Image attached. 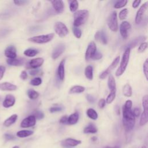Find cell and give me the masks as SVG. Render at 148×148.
<instances>
[{"instance_id":"obj_29","label":"cell","mask_w":148,"mask_h":148,"mask_svg":"<svg viewBox=\"0 0 148 148\" xmlns=\"http://www.w3.org/2000/svg\"><path fill=\"white\" fill-rule=\"evenodd\" d=\"M123 93L124 96L127 97H130L132 95V88L129 84L127 83L124 86L123 88Z\"/></svg>"},{"instance_id":"obj_21","label":"cell","mask_w":148,"mask_h":148,"mask_svg":"<svg viewBox=\"0 0 148 148\" xmlns=\"http://www.w3.org/2000/svg\"><path fill=\"white\" fill-rule=\"evenodd\" d=\"M146 36H138V38H135L132 41H131L130 42V43H129L128 47L127 48L131 49V48L135 47L136 46H138L139 44H140V43H143V41H145L146 40Z\"/></svg>"},{"instance_id":"obj_58","label":"cell","mask_w":148,"mask_h":148,"mask_svg":"<svg viewBox=\"0 0 148 148\" xmlns=\"http://www.w3.org/2000/svg\"><path fill=\"white\" fill-rule=\"evenodd\" d=\"M103 148H120V146H106Z\"/></svg>"},{"instance_id":"obj_3","label":"cell","mask_w":148,"mask_h":148,"mask_svg":"<svg viewBox=\"0 0 148 148\" xmlns=\"http://www.w3.org/2000/svg\"><path fill=\"white\" fill-rule=\"evenodd\" d=\"M88 16V11L87 10H80L74 14L73 26L77 27L83 24Z\"/></svg>"},{"instance_id":"obj_26","label":"cell","mask_w":148,"mask_h":148,"mask_svg":"<svg viewBox=\"0 0 148 148\" xmlns=\"http://www.w3.org/2000/svg\"><path fill=\"white\" fill-rule=\"evenodd\" d=\"M108 80V87L110 91H116V82L114 78L112 75H109Z\"/></svg>"},{"instance_id":"obj_50","label":"cell","mask_w":148,"mask_h":148,"mask_svg":"<svg viewBox=\"0 0 148 148\" xmlns=\"http://www.w3.org/2000/svg\"><path fill=\"white\" fill-rule=\"evenodd\" d=\"M13 2L14 3L15 5H18V6H20V5H23L25 3H26L27 2V1H23V0H16V1H14Z\"/></svg>"},{"instance_id":"obj_5","label":"cell","mask_w":148,"mask_h":148,"mask_svg":"<svg viewBox=\"0 0 148 148\" xmlns=\"http://www.w3.org/2000/svg\"><path fill=\"white\" fill-rule=\"evenodd\" d=\"M54 29L56 33L61 38L65 36L69 32L67 27L63 23L60 21H58L55 23Z\"/></svg>"},{"instance_id":"obj_14","label":"cell","mask_w":148,"mask_h":148,"mask_svg":"<svg viewBox=\"0 0 148 148\" xmlns=\"http://www.w3.org/2000/svg\"><path fill=\"white\" fill-rule=\"evenodd\" d=\"M95 39L101 43L103 45H106L108 43V39H107V36L106 35L105 32L103 30L98 31H97L95 34Z\"/></svg>"},{"instance_id":"obj_19","label":"cell","mask_w":148,"mask_h":148,"mask_svg":"<svg viewBox=\"0 0 148 148\" xmlns=\"http://www.w3.org/2000/svg\"><path fill=\"white\" fill-rule=\"evenodd\" d=\"M17 89V86L9 82H3L0 83V90L2 91H14Z\"/></svg>"},{"instance_id":"obj_59","label":"cell","mask_w":148,"mask_h":148,"mask_svg":"<svg viewBox=\"0 0 148 148\" xmlns=\"http://www.w3.org/2000/svg\"><path fill=\"white\" fill-rule=\"evenodd\" d=\"M91 140L93 141V142H95L97 140V138L96 136H93L92 138H91Z\"/></svg>"},{"instance_id":"obj_36","label":"cell","mask_w":148,"mask_h":148,"mask_svg":"<svg viewBox=\"0 0 148 148\" xmlns=\"http://www.w3.org/2000/svg\"><path fill=\"white\" fill-rule=\"evenodd\" d=\"M78 6H79V3L77 1L74 0V1H71L70 5H69V9L72 12H75L77 9Z\"/></svg>"},{"instance_id":"obj_39","label":"cell","mask_w":148,"mask_h":148,"mask_svg":"<svg viewBox=\"0 0 148 148\" xmlns=\"http://www.w3.org/2000/svg\"><path fill=\"white\" fill-rule=\"evenodd\" d=\"M42 82V79L40 77H35L34 79H32L31 81H30V84L32 86H39L40 85Z\"/></svg>"},{"instance_id":"obj_10","label":"cell","mask_w":148,"mask_h":148,"mask_svg":"<svg viewBox=\"0 0 148 148\" xmlns=\"http://www.w3.org/2000/svg\"><path fill=\"white\" fill-rule=\"evenodd\" d=\"M36 124V119L33 115H30L27 117L23 119L20 124L22 128H28L33 127Z\"/></svg>"},{"instance_id":"obj_54","label":"cell","mask_w":148,"mask_h":148,"mask_svg":"<svg viewBox=\"0 0 148 148\" xmlns=\"http://www.w3.org/2000/svg\"><path fill=\"white\" fill-rule=\"evenodd\" d=\"M140 109L138 108H135L134 109L133 111H132V113H133V114L134 116H136V117H138L139 116L140 114Z\"/></svg>"},{"instance_id":"obj_2","label":"cell","mask_w":148,"mask_h":148,"mask_svg":"<svg viewBox=\"0 0 148 148\" xmlns=\"http://www.w3.org/2000/svg\"><path fill=\"white\" fill-rule=\"evenodd\" d=\"M130 55V49L127 48L125 50L124 54L123 55L120 65L116 72V75L117 76H121L125 72L129 61Z\"/></svg>"},{"instance_id":"obj_11","label":"cell","mask_w":148,"mask_h":148,"mask_svg":"<svg viewBox=\"0 0 148 148\" xmlns=\"http://www.w3.org/2000/svg\"><path fill=\"white\" fill-rule=\"evenodd\" d=\"M82 141L72 138H66L61 142V145L64 147H75L78 145H80Z\"/></svg>"},{"instance_id":"obj_25","label":"cell","mask_w":148,"mask_h":148,"mask_svg":"<svg viewBox=\"0 0 148 148\" xmlns=\"http://www.w3.org/2000/svg\"><path fill=\"white\" fill-rule=\"evenodd\" d=\"M79 120V114L77 112H75L71 114L68 117V124L73 125L75 124Z\"/></svg>"},{"instance_id":"obj_8","label":"cell","mask_w":148,"mask_h":148,"mask_svg":"<svg viewBox=\"0 0 148 148\" xmlns=\"http://www.w3.org/2000/svg\"><path fill=\"white\" fill-rule=\"evenodd\" d=\"M147 8H148V2H145L140 7V8L139 9V10H138V12L136 13V17H135V23L136 24H139L142 21V20L143 19V16L145 13L146 12Z\"/></svg>"},{"instance_id":"obj_44","label":"cell","mask_w":148,"mask_h":148,"mask_svg":"<svg viewBox=\"0 0 148 148\" xmlns=\"http://www.w3.org/2000/svg\"><path fill=\"white\" fill-rule=\"evenodd\" d=\"M147 42H143L142 43L140 44L138 49V53H143L145 51V50L147 49Z\"/></svg>"},{"instance_id":"obj_12","label":"cell","mask_w":148,"mask_h":148,"mask_svg":"<svg viewBox=\"0 0 148 148\" xmlns=\"http://www.w3.org/2000/svg\"><path fill=\"white\" fill-rule=\"evenodd\" d=\"M131 26L129 22L124 21L121 23L120 27V32L123 39L127 38L128 35V30L131 28Z\"/></svg>"},{"instance_id":"obj_28","label":"cell","mask_w":148,"mask_h":148,"mask_svg":"<svg viewBox=\"0 0 148 148\" xmlns=\"http://www.w3.org/2000/svg\"><path fill=\"white\" fill-rule=\"evenodd\" d=\"M84 74L87 79L88 80H92L93 79V68L91 65H88L85 68Z\"/></svg>"},{"instance_id":"obj_17","label":"cell","mask_w":148,"mask_h":148,"mask_svg":"<svg viewBox=\"0 0 148 148\" xmlns=\"http://www.w3.org/2000/svg\"><path fill=\"white\" fill-rule=\"evenodd\" d=\"M15 97L11 94H8L6 96L3 102V106L4 108H8L14 105L15 103Z\"/></svg>"},{"instance_id":"obj_38","label":"cell","mask_w":148,"mask_h":148,"mask_svg":"<svg viewBox=\"0 0 148 148\" xmlns=\"http://www.w3.org/2000/svg\"><path fill=\"white\" fill-rule=\"evenodd\" d=\"M143 71L146 80L148 79V59H146L143 65Z\"/></svg>"},{"instance_id":"obj_32","label":"cell","mask_w":148,"mask_h":148,"mask_svg":"<svg viewBox=\"0 0 148 148\" xmlns=\"http://www.w3.org/2000/svg\"><path fill=\"white\" fill-rule=\"evenodd\" d=\"M86 113H87V116L90 118L91 119H92V120H96L98 118V114L97 113V112L92 109V108H89L87 110V112H86Z\"/></svg>"},{"instance_id":"obj_37","label":"cell","mask_w":148,"mask_h":148,"mask_svg":"<svg viewBox=\"0 0 148 148\" xmlns=\"http://www.w3.org/2000/svg\"><path fill=\"white\" fill-rule=\"evenodd\" d=\"M127 3V0H123V1H117L114 5V8H116V9H120L121 8L124 6H125Z\"/></svg>"},{"instance_id":"obj_6","label":"cell","mask_w":148,"mask_h":148,"mask_svg":"<svg viewBox=\"0 0 148 148\" xmlns=\"http://www.w3.org/2000/svg\"><path fill=\"white\" fill-rule=\"evenodd\" d=\"M108 25L111 31L113 32L117 31L118 29V22L116 12L113 11L109 16L108 18Z\"/></svg>"},{"instance_id":"obj_34","label":"cell","mask_w":148,"mask_h":148,"mask_svg":"<svg viewBox=\"0 0 148 148\" xmlns=\"http://www.w3.org/2000/svg\"><path fill=\"white\" fill-rule=\"evenodd\" d=\"M27 95L31 99H35L39 97V93L33 89H29L27 91Z\"/></svg>"},{"instance_id":"obj_40","label":"cell","mask_w":148,"mask_h":148,"mask_svg":"<svg viewBox=\"0 0 148 148\" xmlns=\"http://www.w3.org/2000/svg\"><path fill=\"white\" fill-rule=\"evenodd\" d=\"M33 116H34V117H35L36 119L38 120H40L42 119L44 117V114L42 112L40 111V110H35L33 113Z\"/></svg>"},{"instance_id":"obj_62","label":"cell","mask_w":148,"mask_h":148,"mask_svg":"<svg viewBox=\"0 0 148 148\" xmlns=\"http://www.w3.org/2000/svg\"><path fill=\"white\" fill-rule=\"evenodd\" d=\"M1 97H0V100H1Z\"/></svg>"},{"instance_id":"obj_33","label":"cell","mask_w":148,"mask_h":148,"mask_svg":"<svg viewBox=\"0 0 148 148\" xmlns=\"http://www.w3.org/2000/svg\"><path fill=\"white\" fill-rule=\"evenodd\" d=\"M38 53V51L37 50L34 49H28L24 51V54L27 57H34Z\"/></svg>"},{"instance_id":"obj_52","label":"cell","mask_w":148,"mask_h":148,"mask_svg":"<svg viewBox=\"0 0 148 148\" xmlns=\"http://www.w3.org/2000/svg\"><path fill=\"white\" fill-rule=\"evenodd\" d=\"M5 67L3 65H0V80L2 79L5 72Z\"/></svg>"},{"instance_id":"obj_27","label":"cell","mask_w":148,"mask_h":148,"mask_svg":"<svg viewBox=\"0 0 148 148\" xmlns=\"http://www.w3.org/2000/svg\"><path fill=\"white\" fill-rule=\"evenodd\" d=\"M85 88L82 86H74L72 87L69 90V94H79L84 91Z\"/></svg>"},{"instance_id":"obj_56","label":"cell","mask_w":148,"mask_h":148,"mask_svg":"<svg viewBox=\"0 0 148 148\" xmlns=\"http://www.w3.org/2000/svg\"><path fill=\"white\" fill-rule=\"evenodd\" d=\"M132 102L131 100H127L125 102V103L124 105V106L127 108H130L131 109L132 108Z\"/></svg>"},{"instance_id":"obj_23","label":"cell","mask_w":148,"mask_h":148,"mask_svg":"<svg viewBox=\"0 0 148 148\" xmlns=\"http://www.w3.org/2000/svg\"><path fill=\"white\" fill-rule=\"evenodd\" d=\"M7 63L12 66H20L24 64V60L23 58H18V59H8L6 60Z\"/></svg>"},{"instance_id":"obj_43","label":"cell","mask_w":148,"mask_h":148,"mask_svg":"<svg viewBox=\"0 0 148 148\" xmlns=\"http://www.w3.org/2000/svg\"><path fill=\"white\" fill-rule=\"evenodd\" d=\"M148 96L147 95H145L142 98V106L143 108V110H148Z\"/></svg>"},{"instance_id":"obj_53","label":"cell","mask_w":148,"mask_h":148,"mask_svg":"<svg viewBox=\"0 0 148 148\" xmlns=\"http://www.w3.org/2000/svg\"><path fill=\"white\" fill-rule=\"evenodd\" d=\"M4 138L7 140H13L14 139V136L9 134H5L4 135Z\"/></svg>"},{"instance_id":"obj_30","label":"cell","mask_w":148,"mask_h":148,"mask_svg":"<svg viewBox=\"0 0 148 148\" xmlns=\"http://www.w3.org/2000/svg\"><path fill=\"white\" fill-rule=\"evenodd\" d=\"M148 120V110H143V113L141 114L139 124L141 126L145 125Z\"/></svg>"},{"instance_id":"obj_31","label":"cell","mask_w":148,"mask_h":148,"mask_svg":"<svg viewBox=\"0 0 148 148\" xmlns=\"http://www.w3.org/2000/svg\"><path fill=\"white\" fill-rule=\"evenodd\" d=\"M34 132L31 130H21L17 132L16 135L19 138H25L33 134Z\"/></svg>"},{"instance_id":"obj_51","label":"cell","mask_w":148,"mask_h":148,"mask_svg":"<svg viewBox=\"0 0 148 148\" xmlns=\"http://www.w3.org/2000/svg\"><path fill=\"white\" fill-rule=\"evenodd\" d=\"M60 123L63 124H68V116H62L60 120Z\"/></svg>"},{"instance_id":"obj_48","label":"cell","mask_w":148,"mask_h":148,"mask_svg":"<svg viewBox=\"0 0 148 148\" xmlns=\"http://www.w3.org/2000/svg\"><path fill=\"white\" fill-rule=\"evenodd\" d=\"M86 99L87 100V101L89 102V103H92L95 102V99L90 94H87L86 95Z\"/></svg>"},{"instance_id":"obj_16","label":"cell","mask_w":148,"mask_h":148,"mask_svg":"<svg viewBox=\"0 0 148 148\" xmlns=\"http://www.w3.org/2000/svg\"><path fill=\"white\" fill-rule=\"evenodd\" d=\"M51 3L57 13H62L63 12L64 9V4L62 1L54 0L51 1Z\"/></svg>"},{"instance_id":"obj_49","label":"cell","mask_w":148,"mask_h":148,"mask_svg":"<svg viewBox=\"0 0 148 148\" xmlns=\"http://www.w3.org/2000/svg\"><path fill=\"white\" fill-rule=\"evenodd\" d=\"M105 103H106L105 99H104L103 98L99 99V101H98V106H99V108H101V109L103 108L105 105Z\"/></svg>"},{"instance_id":"obj_13","label":"cell","mask_w":148,"mask_h":148,"mask_svg":"<svg viewBox=\"0 0 148 148\" xmlns=\"http://www.w3.org/2000/svg\"><path fill=\"white\" fill-rule=\"evenodd\" d=\"M65 46L64 43H61L57 45L53 51V53L51 54L52 58L55 60L58 58L62 54V53L65 51Z\"/></svg>"},{"instance_id":"obj_18","label":"cell","mask_w":148,"mask_h":148,"mask_svg":"<svg viewBox=\"0 0 148 148\" xmlns=\"http://www.w3.org/2000/svg\"><path fill=\"white\" fill-rule=\"evenodd\" d=\"M44 62V60L43 58H34L32 60H31L29 63H28V65L29 67L31 68H33V69H36L38 67H40L43 63Z\"/></svg>"},{"instance_id":"obj_57","label":"cell","mask_w":148,"mask_h":148,"mask_svg":"<svg viewBox=\"0 0 148 148\" xmlns=\"http://www.w3.org/2000/svg\"><path fill=\"white\" fill-rule=\"evenodd\" d=\"M140 2H141V1H140V0L134 1L133 2V3H132V7H133L134 8H138Z\"/></svg>"},{"instance_id":"obj_35","label":"cell","mask_w":148,"mask_h":148,"mask_svg":"<svg viewBox=\"0 0 148 148\" xmlns=\"http://www.w3.org/2000/svg\"><path fill=\"white\" fill-rule=\"evenodd\" d=\"M115 97H116V91H110L109 94L108 95L105 101L107 103H110L113 101Z\"/></svg>"},{"instance_id":"obj_46","label":"cell","mask_w":148,"mask_h":148,"mask_svg":"<svg viewBox=\"0 0 148 148\" xmlns=\"http://www.w3.org/2000/svg\"><path fill=\"white\" fill-rule=\"evenodd\" d=\"M102 57V54L98 51H96L95 53H94V54L93 55V56L92 57L91 59L92 60H100L101 58Z\"/></svg>"},{"instance_id":"obj_55","label":"cell","mask_w":148,"mask_h":148,"mask_svg":"<svg viewBox=\"0 0 148 148\" xmlns=\"http://www.w3.org/2000/svg\"><path fill=\"white\" fill-rule=\"evenodd\" d=\"M27 76H28V75H27V73L26 71H23L21 72V74H20V78L23 80H25L27 78Z\"/></svg>"},{"instance_id":"obj_24","label":"cell","mask_w":148,"mask_h":148,"mask_svg":"<svg viewBox=\"0 0 148 148\" xmlns=\"http://www.w3.org/2000/svg\"><path fill=\"white\" fill-rule=\"evenodd\" d=\"M97 131L98 130L96 126L92 123H90L83 130V132L85 134H95Z\"/></svg>"},{"instance_id":"obj_20","label":"cell","mask_w":148,"mask_h":148,"mask_svg":"<svg viewBox=\"0 0 148 148\" xmlns=\"http://www.w3.org/2000/svg\"><path fill=\"white\" fill-rule=\"evenodd\" d=\"M65 60H62L58 67L57 69V75L59 77V79L61 80H63L65 77V68H64V65H65Z\"/></svg>"},{"instance_id":"obj_4","label":"cell","mask_w":148,"mask_h":148,"mask_svg":"<svg viewBox=\"0 0 148 148\" xmlns=\"http://www.w3.org/2000/svg\"><path fill=\"white\" fill-rule=\"evenodd\" d=\"M54 36V34L53 33H51V34H49L47 35L35 36L31 37V38H29L28 40L29 42H31L33 43L42 44V43H48L50 41H51L53 39Z\"/></svg>"},{"instance_id":"obj_41","label":"cell","mask_w":148,"mask_h":148,"mask_svg":"<svg viewBox=\"0 0 148 148\" xmlns=\"http://www.w3.org/2000/svg\"><path fill=\"white\" fill-rule=\"evenodd\" d=\"M128 13V10L127 9H124L121 10L119 13V18L120 20H124L127 17Z\"/></svg>"},{"instance_id":"obj_9","label":"cell","mask_w":148,"mask_h":148,"mask_svg":"<svg viewBox=\"0 0 148 148\" xmlns=\"http://www.w3.org/2000/svg\"><path fill=\"white\" fill-rule=\"evenodd\" d=\"M97 51V47L95 42H91L86 49V54H85V59L86 60L88 61L90 59H91L92 57Z\"/></svg>"},{"instance_id":"obj_61","label":"cell","mask_w":148,"mask_h":148,"mask_svg":"<svg viewBox=\"0 0 148 148\" xmlns=\"http://www.w3.org/2000/svg\"><path fill=\"white\" fill-rule=\"evenodd\" d=\"M140 148H147V147H146V146H143L141 147Z\"/></svg>"},{"instance_id":"obj_15","label":"cell","mask_w":148,"mask_h":148,"mask_svg":"<svg viewBox=\"0 0 148 148\" xmlns=\"http://www.w3.org/2000/svg\"><path fill=\"white\" fill-rule=\"evenodd\" d=\"M5 56L9 59L16 58L17 56L16 49L14 46H9L5 50Z\"/></svg>"},{"instance_id":"obj_47","label":"cell","mask_w":148,"mask_h":148,"mask_svg":"<svg viewBox=\"0 0 148 148\" xmlns=\"http://www.w3.org/2000/svg\"><path fill=\"white\" fill-rule=\"evenodd\" d=\"M29 74L31 75H40V73H41V71L39 69H31L29 71Z\"/></svg>"},{"instance_id":"obj_42","label":"cell","mask_w":148,"mask_h":148,"mask_svg":"<svg viewBox=\"0 0 148 148\" xmlns=\"http://www.w3.org/2000/svg\"><path fill=\"white\" fill-rule=\"evenodd\" d=\"M72 31L74 34V35L77 38H80L82 36V31L80 28L77 27H73L72 28Z\"/></svg>"},{"instance_id":"obj_60","label":"cell","mask_w":148,"mask_h":148,"mask_svg":"<svg viewBox=\"0 0 148 148\" xmlns=\"http://www.w3.org/2000/svg\"><path fill=\"white\" fill-rule=\"evenodd\" d=\"M13 148H19V147H18V146H14Z\"/></svg>"},{"instance_id":"obj_45","label":"cell","mask_w":148,"mask_h":148,"mask_svg":"<svg viewBox=\"0 0 148 148\" xmlns=\"http://www.w3.org/2000/svg\"><path fill=\"white\" fill-rule=\"evenodd\" d=\"M62 109L63 108L61 106H53L49 109V111L50 113H55V112H60Z\"/></svg>"},{"instance_id":"obj_7","label":"cell","mask_w":148,"mask_h":148,"mask_svg":"<svg viewBox=\"0 0 148 148\" xmlns=\"http://www.w3.org/2000/svg\"><path fill=\"white\" fill-rule=\"evenodd\" d=\"M120 61V57L117 56V57H116L114 60L113 61V62H112V64L103 71L102 72L100 75H99V78L101 79H104L106 77V76L109 75H110V72L112 71H113V69L116 68V66L117 65V64H119Z\"/></svg>"},{"instance_id":"obj_22","label":"cell","mask_w":148,"mask_h":148,"mask_svg":"<svg viewBox=\"0 0 148 148\" xmlns=\"http://www.w3.org/2000/svg\"><path fill=\"white\" fill-rule=\"evenodd\" d=\"M17 119V115L16 114H12V116H10L9 117H8L7 119L5 120V121L3 122V125L6 127H10L16 121Z\"/></svg>"},{"instance_id":"obj_1","label":"cell","mask_w":148,"mask_h":148,"mask_svg":"<svg viewBox=\"0 0 148 148\" xmlns=\"http://www.w3.org/2000/svg\"><path fill=\"white\" fill-rule=\"evenodd\" d=\"M135 123V116L131 109L123 107V124L126 131H130L134 127Z\"/></svg>"}]
</instances>
